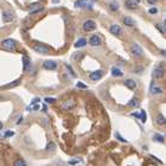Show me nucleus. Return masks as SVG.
<instances>
[{
	"instance_id": "nucleus-18",
	"label": "nucleus",
	"mask_w": 166,
	"mask_h": 166,
	"mask_svg": "<svg viewBox=\"0 0 166 166\" xmlns=\"http://www.w3.org/2000/svg\"><path fill=\"white\" fill-rule=\"evenodd\" d=\"M112 75L114 76V77H121L123 74H122V71H121L120 69H118V68H113V69H112Z\"/></svg>"
},
{
	"instance_id": "nucleus-31",
	"label": "nucleus",
	"mask_w": 166,
	"mask_h": 166,
	"mask_svg": "<svg viewBox=\"0 0 166 166\" xmlns=\"http://www.w3.org/2000/svg\"><path fill=\"white\" fill-rule=\"evenodd\" d=\"M116 138L120 140V141H122V143H126V141H127V140H126V139H123V138H122V136H121L119 133H116Z\"/></svg>"
},
{
	"instance_id": "nucleus-25",
	"label": "nucleus",
	"mask_w": 166,
	"mask_h": 166,
	"mask_svg": "<svg viewBox=\"0 0 166 166\" xmlns=\"http://www.w3.org/2000/svg\"><path fill=\"white\" fill-rule=\"evenodd\" d=\"M56 149V145L54 143H49L48 145V151H55Z\"/></svg>"
},
{
	"instance_id": "nucleus-15",
	"label": "nucleus",
	"mask_w": 166,
	"mask_h": 166,
	"mask_svg": "<svg viewBox=\"0 0 166 166\" xmlns=\"http://www.w3.org/2000/svg\"><path fill=\"white\" fill-rule=\"evenodd\" d=\"M126 7L129 8V10H135L136 8V3H134L133 0H127V1L125 3Z\"/></svg>"
},
{
	"instance_id": "nucleus-38",
	"label": "nucleus",
	"mask_w": 166,
	"mask_h": 166,
	"mask_svg": "<svg viewBox=\"0 0 166 166\" xmlns=\"http://www.w3.org/2000/svg\"><path fill=\"white\" fill-rule=\"evenodd\" d=\"M38 109H39V106H38V105H36V106L33 107V110H38Z\"/></svg>"
},
{
	"instance_id": "nucleus-29",
	"label": "nucleus",
	"mask_w": 166,
	"mask_h": 166,
	"mask_svg": "<svg viewBox=\"0 0 166 166\" xmlns=\"http://www.w3.org/2000/svg\"><path fill=\"white\" fill-rule=\"evenodd\" d=\"M149 13H152V14H157V13H158V10H157L156 7H152V8H149Z\"/></svg>"
},
{
	"instance_id": "nucleus-26",
	"label": "nucleus",
	"mask_w": 166,
	"mask_h": 166,
	"mask_svg": "<svg viewBox=\"0 0 166 166\" xmlns=\"http://www.w3.org/2000/svg\"><path fill=\"white\" fill-rule=\"evenodd\" d=\"M139 116L141 118V121H143V122H146V113H145V110H141V113H140Z\"/></svg>"
},
{
	"instance_id": "nucleus-7",
	"label": "nucleus",
	"mask_w": 166,
	"mask_h": 166,
	"mask_svg": "<svg viewBox=\"0 0 166 166\" xmlns=\"http://www.w3.org/2000/svg\"><path fill=\"white\" fill-rule=\"evenodd\" d=\"M43 67L46 70H55V69H57V63L55 61H46V62H44Z\"/></svg>"
},
{
	"instance_id": "nucleus-13",
	"label": "nucleus",
	"mask_w": 166,
	"mask_h": 166,
	"mask_svg": "<svg viewBox=\"0 0 166 166\" xmlns=\"http://www.w3.org/2000/svg\"><path fill=\"white\" fill-rule=\"evenodd\" d=\"M123 24L127 25V26H131V28L135 26V21H134L131 17H126V18L123 19Z\"/></svg>"
},
{
	"instance_id": "nucleus-11",
	"label": "nucleus",
	"mask_w": 166,
	"mask_h": 166,
	"mask_svg": "<svg viewBox=\"0 0 166 166\" xmlns=\"http://www.w3.org/2000/svg\"><path fill=\"white\" fill-rule=\"evenodd\" d=\"M3 19H4V21H6V23L12 21V20H13V14H12V12L4 11V12H3Z\"/></svg>"
},
{
	"instance_id": "nucleus-1",
	"label": "nucleus",
	"mask_w": 166,
	"mask_h": 166,
	"mask_svg": "<svg viewBox=\"0 0 166 166\" xmlns=\"http://www.w3.org/2000/svg\"><path fill=\"white\" fill-rule=\"evenodd\" d=\"M3 48L8 50V51H12V50H14L16 46H17V42L14 39H11V38H8V39H5L3 41Z\"/></svg>"
},
{
	"instance_id": "nucleus-2",
	"label": "nucleus",
	"mask_w": 166,
	"mask_h": 166,
	"mask_svg": "<svg viewBox=\"0 0 166 166\" xmlns=\"http://www.w3.org/2000/svg\"><path fill=\"white\" fill-rule=\"evenodd\" d=\"M131 51H132V54H133L134 56H138V57H140V56H143V55H144V50H143V48L140 46L139 44H136V43L132 44V46H131Z\"/></svg>"
},
{
	"instance_id": "nucleus-19",
	"label": "nucleus",
	"mask_w": 166,
	"mask_h": 166,
	"mask_svg": "<svg viewBox=\"0 0 166 166\" xmlns=\"http://www.w3.org/2000/svg\"><path fill=\"white\" fill-rule=\"evenodd\" d=\"M140 106V102L136 100V98H132L129 102H128V107H131V108H136V107H139Z\"/></svg>"
},
{
	"instance_id": "nucleus-12",
	"label": "nucleus",
	"mask_w": 166,
	"mask_h": 166,
	"mask_svg": "<svg viewBox=\"0 0 166 166\" xmlns=\"http://www.w3.org/2000/svg\"><path fill=\"white\" fill-rule=\"evenodd\" d=\"M125 85L128 88V89H135L136 88V82L135 81H133V80H126L125 81Z\"/></svg>"
},
{
	"instance_id": "nucleus-20",
	"label": "nucleus",
	"mask_w": 166,
	"mask_h": 166,
	"mask_svg": "<svg viewBox=\"0 0 166 166\" xmlns=\"http://www.w3.org/2000/svg\"><path fill=\"white\" fill-rule=\"evenodd\" d=\"M87 3H85V0H77V1L75 3V7H77V8H82V7H85Z\"/></svg>"
},
{
	"instance_id": "nucleus-24",
	"label": "nucleus",
	"mask_w": 166,
	"mask_h": 166,
	"mask_svg": "<svg viewBox=\"0 0 166 166\" xmlns=\"http://www.w3.org/2000/svg\"><path fill=\"white\" fill-rule=\"evenodd\" d=\"M13 166H26V164H25V161L23 159H18V160H16Z\"/></svg>"
},
{
	"instance_id": "nucleus-9",
	"label": "nucleus",
	"mask_w": 166,
	"mask_h": 166,
	"mask_svg": "<svg viewBox=\"0 0 166 166\" xmlns=\"http://www.w3.org/2000/svg\"><path fill=\"white\" fill-rule=\"evenodd\" d=\"M109 31H110V33H113L114 36H120L121 32H122V30H121V28L119 26V25H112L110 29H109Z\"/></svg>"
},
{
	"instance_id": "nucleus-3",
	"label": "nucleus",
	"mask_w": 166,
	"mask_h": 166,
	"mask_svg": "<svg viewBox=\"0 0 166 166\" xmlns=\"http://www.w3.org/2000/svg\"><path fill=\"white\" fill-rule=\"evenodd\" d=\"M33 50L37 51L38 54H49L50 52V49L43 44H36L33 45Z\"/></svg>"
},
{
	"instance_id": "nucleus-36",
	"label": "nucleus",
	"mask_w": 166,
	"mask_h": 166,
	"mask_svg": "<svg viewBox=\"0 0 166 166\" xmlns=\"http://www.w3.org/2000/svg\"><path fill=\"white\" fill-rule=\"evenodd\" d=\"M157 1H158V0H148L149 4H154V3H157Z\"/></svg>"
},
{
	"instance_id": "nucleus-4",
	"label": "nucleus",
	"mask_w": 166,
	"mask_h": 166,
	"mask_svg": "<svg viewBox=\"0 0 166 166\" xmlns=\"http://www.w3.org/2000/svg\"><path fill=\"white\" fill-rule=\"evenodd\" d=\"M83 29H84V31H88V32L93 31L96 29V24L94 20H85L83 24Z\"/></svg>"
},
{
	"instance_id": "nucleus-30",
	"label": "nucleus",
	"mask_w": 166,
	"mask_h": 166,
	"mask_svg": "<svg viewBox=\"0 0 166 166\" xmlns=\"http://www.w3.org/2000/svg\"><path fill=\"white\" fill-rule=\"evenodd\" d=\"M5 135H6L7 138H10V136H13V135H14V132H12V131H7V132L5 133Z\"/></svg>"
},
{
	"instance_id": "nucleus-5",
	"label": "nucleus",
	"mask_w": 166,
	"mask_h": 166,
	"mask_svg": "<svg viewBox=\"0 0 166 166\" xmlns=\"http://www.w3.org/2000/svg\"><path fill=\"white\" fill-rule=\"evenodd\" d=\"M101 43H102V39L98 37V34L92 36L90 39H89V44L93 45V46H98V45H101Z\"/></svg>"
},
{
	"instance_id": "nucleus-42",
	"label": "nucleus",
	"mask_w": 166,
	"mask_h": 166,
	"mask_svg": "<svg viewBox=\"0 0 166 166\" xmlns=\"http://www.w3.org/2000/svg\"><path fill=\"white\" fill-rule=\"evenodd\" d=\"M92 1H96V0H92Z\"/></svg>"
},
{
	"instance_id": "nucleus-34",
	"label": "nucleus",
	"mask_w": 166,
	"mask_h": 166,
	"mask_svg": "<svg viewBox=\"0 0 166 166\" xmlns=\"http://www.w3.org/2000/svg\"><path fill=\"white\" fill-rule=\"evenodd\" d=\"M67 69H68V70L70 71V74H71V75L74 76V77H75V76H76V74H75V72L72 71V69H71V67H69V65H67Z\"/></svg>"
},
{
	"instance_id": "nucleus-14",
	"label": "nucleus",
	"mask_w": 166,
	"mask_h": 166,
	"mask_svg": "<svg viewBox=\"0 0 166 166\" xmlns=\"http://www.w3.org/2000/svg\"><path fill=\"white\" fill-rule=\"evenodd\" d=\"M87 45V41L85 38H80V39L75 43V48H83Z\"/></svg>"
},
{
	"instance_id": "nucleus-17",
	"label": "nucleus",
	"mask_w": 166,
	"mask_h": 166,
	"mask_svg": "<svg viewBox=\"0 0 166 166\" xmlns=\"http://www.w3.org/2000/svg\"><path fill=\"white\" fill-rule=\"evenodd\" d=\"M161 93H163V89L160 87H154V85L152 84V87H151V94L156 95V94H161Z\"/></svg>"
},
{
	"instance_id": "nucleus-33",
	"label": "nucleus",
	"mask_w": 166,
	"mask_h": 166,
	"mask_svg": "<svg viewBox=\"0 0 166 166\" xmlns=\"http://www.w3.org/2000/svg\"><path fill=\"white\" fill-rule=\"evenodd\" d=\"M161 26H163L161 24H157V25H156V28H157L158 30H160V32H161V33H164V30H163V28H161Z\"/></svg>"
},
{
	"instance_id": "nucleus-22",
	"label": "nucleus",
	"mask_w": 166,
	"mask_h": 166,
	"mask_svg": "<svg viewBox=\"0 0 166 166\" xmlns=\"http://www.w3.org/2000/svg\"><path fill=\"white\" fill-rule=\"evenodd\" d=\"M109 7L112 11H118L119 10V4L116 1H110L109 3Z\"/></svg>"
},
{
	"instance_id": "nucleus-32",
	"label": "nucleus",
	"mask_w": 166,
	"mask_h": 166,
	"mask_svg": "<svg viewBox=\"0 0 166 166\" xmlns=\"http://www.w3.org/2000/svg\"><path fill=\"white\" fill-rule=\"evenodd\" d=\"M77 87L81 88V89H85V88H87V85H85L84 83H82V82H79V83H77Z\"/></svg>"
},
{
	"instance_id": "nucleus-35",
	"label": "nucleus",
	"mask_w": 166,
	"mask_h": 166,
	"mask_svg": "<svg viewBox=\"0 0 166 166\" xmlns=\"http://www.w3.org/2000/svg\"><path fill=\"white\" fill-rule=\"evenodd\" d=\"M77 163H79L77 160H70V161H69V164H70V165H76Z\"/></svg>"
},
{
	"instance_id": "nucleus-10",
	"label": "nucleus",
	"mask_w": 166,
	"mask_h": 166,
	"mask_svg": "<svg viewBox=\"0 0 166 166\" xmlns=\"http://www.w3.org/2000/svg\"><path fill=\"white\" fill-rule=\"evenodd\" d=\"M74 105H75V101L72 98H68L65 102L62 103V108L63 109H70L71 107H74Z\"/></svg>"
},
{
	"instance_id": "nucleus-39",
	"label": "nucleus",
	"mask_w": 166,
	"mask_h": 166,
	"mask_svg": "<svg viewBox=\"0 0 166 166\" xmlns=\"http://www.w3.org/2000/svg\"><path fill=\"white\" fill-rule=\"evenodd\" d=\"M38 101H39V98H34V100L32 101V103H37V102H38Z\"/></svg>"
},
{
	"instance_id": "nucleus-40",
	"label": "nucleus",
	"mask_w": 166,
	"mask_h": 166,
	"mask_svg": "<svg viewBox=\"0 0 166 166\" xmlns=\"http://www.w3.org/2000/svg\"><path fill=\"white\" fill-rule=\"evenodd\" d=\"M52 1H54L55 4H58V3H59V0H52Z\"/></svg>"
},
{
	"instance_id": "nucleus-8",
	"label": "nucleus",
	"mask_w": 166,
	"mask_h": 166,
	"mask_svg": "<svg viewBox=\"0 0 166 166\" xmlns=\"http://www.w3.org/2000/svg\"><path fill=\"white\" fill-rule=\"evenodd\" d=\"M102 76H103V71L102 70H96L94 72H92L90 75H89V79H90L92 81H98Z\"/></svg>"
},
{
	"instance_id": "nucleus-41",
	"label": "nucleus",
	"mask_w": 166,
	"mask_h": 166,
	"mask_svg": "<svg viewBox=\"0 0 166 166\" xmlns=\"http://www.w3.org/2000/svg\"><path fill=\"white\" fill-rule=\"evenodd\" d=\"M1 128H3V123H1V122H0V129H1Z\"/></svg>"
},
{
	"instance_id": "nucleus-21",
	"label": "nucleus",
	"mask_w": 166,
	"mask_h": 166,
	"mask_svg": "<svg viewBox=\"0 0 166 166\" xmlns=\"http://www.w3.org/2000/svg\"><path fill=\"white\" fill-rule=\"evenodd\" d=\"M153 140L154 141H158V143H164V136L161 135V134H159V133H157V134H154V136H153Z\"/></svg>"
},
{
	"instance_id": "nucleus-16",
	"label": "nucleus",
	"mask_w": 166,
	"mask_h": 166,
	"mask_svg": "<svg viewBox=\"0 0 166 166\" xmlns=\"http://www.w3.org/2000/svg\"><path fill=\"white\" fill-rule=\"evenodd\" d=\"M23 63H24V70H25V71L29 70V68L31 67V63H30V59H29L26 56L23 57Z\"/></svg>"
},
{
	"instance_id": "nucleus-6",
	"label": "nucleus",
	"mask_w": 166,
	"mask_h": 166,
	"mask_svg": "<svg viewBox=\"0 0 166 166\" xmlns=\"http://www.w3.org/2000/svg\"><path fill=\"white\" fill-rule=\"evenodd\" d=\"M153 77L154 79H161L164 76V69L161 65H158L157 68H154V70H153Z\"/></svg>"
},
{
	"instance_id": "nucleus-37",
	"label": "nucleus",
	"mask_w": 166,
	"mask_h": 166,
	"mask_svg": "<svg viewBox=\"0 0 166 166\" xmlns=\"http://www.w3.org/2000/svg\"><path fill=\"white\" fill-rule=\"evenodd\" d=\"M132 116H134V118H140V116H139V114H136V113H133V114H132Z\"/></svg>"
},
{
	"instance_id": "nucleus-23",
	"label": "nucleus",
	"mask_w": 166,
	"mask_h": 166,
	"mask_svg": "<svg viewBox=\"0 0 166 166\" xmlns=\"http://www.w3.org/2000/svg\"><path fill=\"white\" fill-rule=\"evenodd\" d=\"M157 122L159 125H164L165 123V116L163 115V114H159V115L157 116Z\"/></svg>"
},
{
	"instance_id": "nucleus-27",
	"label": "nucleus",
	"mask_w": 166,
	"mask_h": 166,
	"mask_svg": "<svg viewBox=\"0 0 166 166\" xmlns=\"http://www.w3.org/2000/svg\"><path fill=\"white\" fill-rule=\"evenodd\" d=\"M56 100L54 97H45V102H48V103H54Z\"/></svg>"
},
{
	"instance_id": "nucleus-28",
	"label": "nucleus",
	"mask_w": 166,
	"mask_h": 166,
	"mask_svg": "<svg viewBox=\"0 0 166 166\" xmlns=\"http://www.w3.org/2000/svg\"><path fill=\"white\" fill-rule=\"evenodd\" d=\"M19 83V80H17V81H14V82H12L11 84H8V85H6V88H11V87H16L17 84Z\"/></svg>"
}]
</instances>
